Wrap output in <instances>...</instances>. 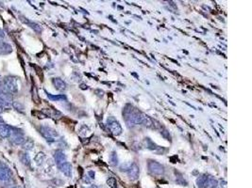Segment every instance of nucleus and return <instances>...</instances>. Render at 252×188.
Listing matches in <instances>:
<instances>
[{
	"label": "nucleus",
	"instance_id": "nucleus-1",
	"mask_svg": "<svg viewBox=\"0 0 252 188\" xmlns=\"http://www.w3.org/2000/svg\"><path fill=\"white\" fill-rule=\"evenodd\" d=\"M145 114L140 112L131 105H128L124 109V117L128 126H135L138 124H142Z\"/></svg>",
	"mask_w": 252,
	"mask_h": 188
},
{
	"label": "nucleus",
	"instance_id": "nucleus-2",
	"mask_svg": "<svg viewBox=\"0 0 252 188\" xmlns=\"http://www.w3.org/2000/svg\"><path fill=\"white\" fill-rule=\"evenodd\" d=\"M2 92H8L10 94H14L17 93L18 91V85L16 79L12 76H6L3 79V84L1 88Z\"/></svg>",
	"mask_w": 252,
	"mask_h": 188
},
{
	"label": "nucleus",
	"instance_id": "nucleus-3",
	"mask_svg": "<svg viewBox=\"0 0 252 188\" xmlns=\"http://www.w3.org/2000/svg\"><path fill=\"white\" fill-rule=\"evenodd\" d=\"M40 132L43 135V137L45 138L46 140L50 141V142H53L56 138L59 137V133L56 132V130H54L50 127H47V126H41Z\"/></svg>",
	"mask_w": 252,
	"mask_h": 188
},
{
	"label": "nucleus",
	"instance_id": "nucleus-4",
	"mask_svg": "<svg viewBox=\"0 0 252 188\" xmlns=\"http://www.w3.org/2000/svg\"><path fill=\"white\" fill-rule=\"evenodd\" d=\"M107 125L114 136H119L122 133V127H121L119 121L116 120L114 117H109V119L107 120Z\"/></svg>",
	"mask_w": 252,
	"mask_h": 188
},
{
	"label": "nucleus",
	"instance_id": "nucleus-5",
	"mask_svg": "<svg viewBox=\"0 0 252 188\" xmlns=\"http://www.w3.org/2000/svg\"><path fill=\"white\" fill-rule=\"evenodd\" d=\"M12 142L15 145H22L23 142L25 141V138H24V133L21 131V130H17L14 129L12 127V133H11V137H10Z\"/></svg>",
	"mask_w": 252,
	"mask_h": 188
},
{
	"label": "nucleus",
	"instance_id": "nucleus-6",
	"mask_svg": "<svg viewBox=\"0 0 252 188\" xmlns=\"http://www.w3.org/2000/svg\"><path fill=\"white\" fill-rule=\"evenodd\" d=\"M12 177V172L10 169V168L7 167L5 164L0 162V181H11Z\"/></svg>",
	"mask_w": 252,
	"mask_h": 188
},
{
	"label": "nucleus",
	"instance_id": "nucleus-7",
	"mask_svg": "<svg viewBox=\"0 0 252 188\" xmlns=\"http://www.w3.org/2000/svg\"><path fill=\"white\" fill-rule=\"evenodd\" d=\"M148 169L150 173L154 175H162L164 173V168L161 164L155 162V161H150L148 163Z\"/></svg>",
	"mask_w": 252,
	"mask_h": 188
},
{
	"label": "nucleus",
	"instance_id": "nucleus-8",
	"mask_svg": "<svg viewBox=\"0 0 252 188\" xmlns=\"http://www.w3.org/2000/svg\"><path fill=\"white\" fill-rule=\"evenodd\" d=\"M20 20H21L22 23L27 24V25L30 26V28H31L35 32H37V33H41L42 32V26L39 24L34 23V22H31V21H30L29 19H26L24 16H20Z\"/></svg>",
	"mask_w": 252,
	"mask_h": 188
},
{
	"label": "nucleus",
	"instance_id": "nucleus-9",
	"mask_svg": "<svg viewBox=\"0 0 252 188\" xmlns=\"http://www.w3.org/2000/svg\"><path fill=\"white\" fill-rule=\"evenodd\" d=\"M12 127L7 125L5 122H0V137L3 138H8L11 137Z\"/></svg>",
	"mask_w": 252,
	"mask_h": 188
},
{
	"label": "nucleus",
	"instance_id": "nucleus-10",
	"mask_svg": "<svg viewBox=\"0 0 252 188\" xmlns=\"http://www.w3.org/2000/svg\"><path fill=\"white\" fill-rule=\"evenodd\" d=\"M139 167L136 165V164H132L129 168H128V178L131 180V181H136L138 178H139Z\"/></svg>",
	"mask_w": 252,
	"mask_h": 188
},
{
	"label": "nucleus",
	"instance_id": "nucleus-11",
	"mask_svg": "<svg viewBox=\"0 0 252 188\" xmlns=\"http://www.w3.org/2000/svg\"><path fill=\"white\" fill-rule=\"evenodd\" d=\"M58 167H59L60 170L64 175H66L67 177H70L71 176V174H72V166L70 165V163L67 162V161H66V162H64V163H63V164H61V165H59Z\"/></svg>",
	"mask_w": 252,
	"mask_h": 188
},
{
	"label": "nucleus",
	"instance_id": "nucleus-12",
	"mask_svg": "<svg viewBox=\"0 0 252 188\" xmlns=\"http://www.w3.org/2000/svg\"><path fill=\"white\" fill-rule=\"evenodd\" d=\"M52 82H53L56 90H58L59 91H64L66 90V84L61 78H54Z\"/></svg>",
	"mask_w": 252,
	"mask_h": 188
},
{
	"label": "nucleus",
	"instance_id": "nucleus-13",
	"mask_svg": "<svg viewBox=\"0 0 252 188\" xmlns=\"http://www.w3.org/2000/svg\"><path fill=\"white\" fill-rule=\"evenodd\" d=\"M54 158H55V162H56V164H57L58 166L61 165V164H63V163H64V162H66V156H65V154H64L63 151H57L55 152Z\"/></svg>",
	"mask_w": 252,
	"mask_h": 188
},
{
	"label": "nucleus",
	"instance_id": "nucleus-14",
	"mask_svg": "<svg viewBox=\"0 0 252 188\" xmlns=\"http://www.w3.org/2000/svg\"><path fill=\"white\" fill-rule=\"evenodd\" d=\"M145 142H146V146H147V149H149V150H151V151H156L157 153H161V152L163 151V150H162L161 147L157 146V145H156L155 143H153L149 138H146Z\"/></svg>",
	"mask_w": 252,
	"mask_h": 188
},
{
	"label": "nucleus",
	"instance_id": "nucleus-15",
	"mask_svg": "<svg viewBox=\"0 0 252 188\" xmlns=\"http://www.w3.org/2000/svg\"><path fill=\"white\" fill-rule=\"evenodd\" d=\"M12 48L9 43L4 42H0V55H7V54L12 53Z\"/></svg>",
	"mask_w": 252,
	"mask_h": 188
},
{
	"label": "nucleus",
	"instance_id": "nucleus-16",
	"mask_svg": "<svg viewBox=\"0 0 252 188\" xmlns=\"http://www.w3.org/2000/svg\"><path fill=\"white\" fill-rule=\"evenodd\" d=\"M19 159L22 162V164H24L25 166L29 167L30 165V157L26 152H22V151L19 152Z\"/></svg>",
	"mask_w": 252,
	"mask_h": 188
},
{
	"label": "nucleus",
	"instance_id": "nucleus-17",
	"mask_svg": "<svg viewBox=\"0 0 252 188\" xmlns=\"http://www.w3.org/2000/svg\"><path fill=\"white\" fill-rule=\"evenodd\" d=\"M34 147V142L31 139H25V141L22 144V148L25 151H31Z\"/></svg>",
	"mask_w": 252,
	"mask_h": 188
},
{
	"label": "nucleus",
	"instance_id": "nucleus-18",
	"mask_svg": "<svg viewBox=\"0 0 252 188\" xmlns=\"http://www.w3.org/2000/svg\"><path fill=\"white\" fill-rule=\"evenodd\" d=\"M217 185H218V181L215 179L208 177V180H207V181L205 183L204 188H216Z\"/></svg>",
	"mask_w": 252,
	"mask_h": 188
},
{
	"label": "nucleus",
	"instance_id": "nucleus-19",
	"mask_svg": "<svg viewBox=\"0 0 252 188\" xmlns=\"http://www.w3.org/2000/svg\"><path fill=\"white\" fill-rule=\"evenodd\" d=\"M208 180V176L207 175H201L198 178L197 180V184L199 188H204L205 186V183Z\"/></svg>",
	"mask_w": 252,
	"mask_h": 188
},
{
	"label": "nucleus",
	"instance_id": "nucleus-20",
	"mask_svg": "<svg viewBox=\"0 0 252 188\" xmlns=\"http://www.w3.org/2000/svg\"><path fill=\"white\" fill-rule=\"evenodd\" d=\"M47 97L52 100V101H63V100H66V96L62 94V95H52L50 93H47Z\"/></svg>",
	"mask_w": 252,
	"mask_h": 188
},
{
	"label": "nucleus",
	"instance_id": "nucleus-21",
	"mask_svg": "<svg viewBox=\"0 0 252 188\" xmlns=\"http://www.w3.org/2000/svg\"><path fill=\"white\" fill-rule=\"evenodd\" d=\"M12 104V106H13V108H14L15 110L19 111V112H23L24 109H25L24 105H23L20 102H18V101H13Z\"/></svg>",
	"mask_w": 252,
	"mask_h": 188
},
{
	"label": "nucleus",
	"instance_id": "nucleus-22",
	"mask_svg": "<svg viewBox=\"0 0 252 188\" xmlns=\"http://www.w3.org/2000/svg\"><path fill=\"white\" fill-rule=\"evenodd\" d=\"M44 158H45V155L44 152H39L36 156H35V162L37 165H41L44 161Z\"/></svg>",
	"mask_w": 252,
	"mask_h": 188
},
{
	"label": "nucleus",
	"instance_id": "nucleus-23",
	"mask_svg": "<svg viewBox=\"0 0 252 188\" xmlns=\"http://www.w3.org/2000/svg\"><path fill=\"white\" fill-rule=\"evenodd\" d=\"M107 183H108V185H109L110 188H117V182H116V180H115L114 178H110V179H108Z\"/></svg>",
	"mask_w": 252,
	"mask_h": 188
},
{
	"label": "nucleus",
	"instance_id": "nucleus-24",
	"mask_svg": "<svg viewBox=\"0 0 252 188\" xmlns=\"http://www.w3.org/2000/svg\"><path fill=\"white\" fill-rule=\"evenodd\" d=\"M110 160H111V164H113L114 166L117 165V156H116L115 152H114L110 155Z\"/></svg>",
	"mask_w": 252,
	"mask_h": 188
},
{
	"label": "nucleus",
	"instance_id": "nucleus-25",
	"mask_svg": "<svg viewBox=\"0 0 252 188\" xmlns=\"http://www.w3.org/2000/svg\"><path fill=\"white\" fill-rule=\"evenodd\" d=\"M4 37H5V33L1 28H0V41H2L4 39Z\"/></svg>",
	"mask_w": 252,
	"mask_h": 188
},
{
	"label": "nucleus",
	"instance_id": "nucleus-26",
	"mask_svg": "<svg viewBox=\"0 0 252 188\" xmlns=\"http://www.w3.org/2000/svg\"><path fill=\"white\" fill-rule=\"evenodd\" d=\"M0 105H2L3 107H4V106L6 105V103H5V102H4V101L2 100V98H1V97H0Z\"/></svg>",
	"mask_w": 252,
	"mask_h": 188
},
{
	"label": "nucleus",
	"instance_id": "nucleus-27",
	"mask_svg": "<svg viewBox=\"0 0 252 188\" xmlns=\"http://www.w3.org/2000/svg\"><path fill=\"white\" fill-rule=\"evenodd\" d=\"M89 175L91 176L90 178H92V179H93V178H95V173H94L93 171H90V172H89Z\"/></svg>",
	"mask_w": 252,
	"mask_h": 188
},
{
	"label": "nucleus",
	"instance_id": "nucleus-28",
	"mask_svg": "<svg viewBox=\"0 0 252 188\" xmlns=\"http://www.w3.org/2000/svg\"><path fill=\"white\" fill-rule=\"evenodd\" d=\"M3 111H4V107L2 105H0V114H1Z\"/></svg>",
	"mask_w": 252,
	"mask_h": 188
},
{
	"label": "nucleus",
	"instance_id": "nucleus-29",
	"mask_svg": "<svg viewBox=\"0 0 252 188\" xmlns=\"http://www.w3.org/2000/svg\"><path fill=\"white\" fill-rule=\"evenodd\" d=\"M0 122H4V120H3V119H2L1 116H0Z\"/></svg>",
	"mask_w": 252,
	"mask_h": 188
}]
</instances>
